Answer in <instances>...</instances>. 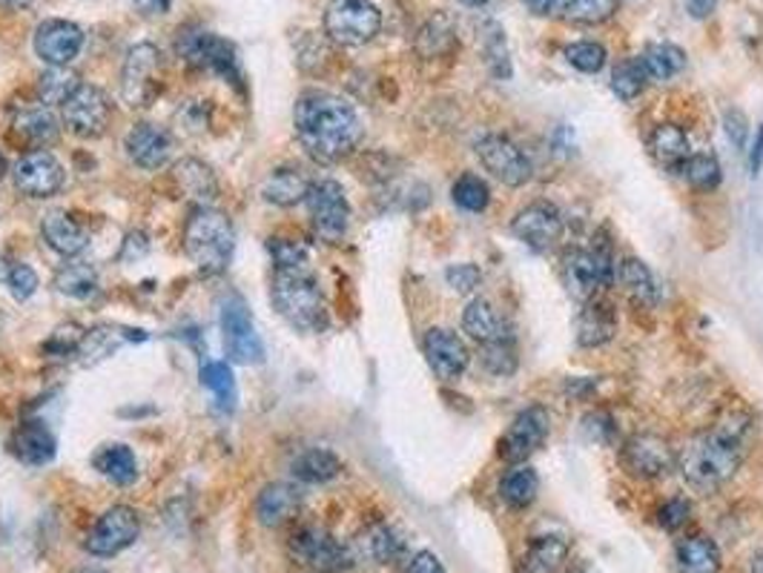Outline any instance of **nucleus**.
<instances>
[{
    "instance_id": "f257e3e1",
    "label": "nucleus",
    "mask_w": 763,
    "mask_h": 573,
    "mask_svg": "<svg viewBox=\"0 0 763 573\" xmlns=\"http://www.w3.org/2000/svg\"><path fill=\"white\" fill-rule=\"evenodd\" d=\"M294 124L305 153L319 164H336L360 147L362 121L345 98L331 92H305L296 101Z\"/></svg>"
},
{
    "instance_id": "f03ea898",
    "label": "nucleus",
    "mask_w": 763,
    "mask_h": 573,
    "mask_svg": "<svg viewBox=\"0 0 763 573\" xmlns=\"http://www.w3.org/2000/svg\"><path fill=\"white\" fill-rule=\"evenodd\" d=\"M749 422L741 413L718 422L712 430L689 441L681 456V471L686 485L697 493H715L738 473L747 456Z\"/></svg>"
},
{
    "instance_id": "7ed1b4c3",
    "label": "nucleus",
    "mask_w": 763,
    "mask_h": 573,
    "mask_svg": "<svg viewBox=\"0 0 763 573\" xmlns=\"http://www.w3.org/2000/svg\"><path fill=\"white\" fill-rule=\"evenodd\" d=\"M184 250L204 276H219L235 250L233 221L213 206H196L184 224Z\"/></svg>"
},
{
    "instance_id": "20e7f679",
    "label": "nucleus",
    "mask_w": 763,
    "mask_h": 573,
    "mask_svg": "<svg viewBox=\"0 0 763 573\" xmlns=\"http://www.w3.org/2000/svg\"><path fill=\"white\" fill-rule=\"evenodd\" d=\"M270 299L294 330L322 333L328 327V304L308 270H276L273 272Z\"/></svg>"
},
{
    "instance_id": "39448f33",
    "label": "nucleus",
    "mask_w": 763,
    "mask_h": 573,
    "mask_svg": "<svg viewBox=\"0 0 763 573\" xmlns=\"http://www.w3.org/2000/svg\"><path fill=\"white\" fill-rule=\"evenodd\" d=\"M382 30L374 0H331L324 9V35L339 46H365Z\"/></svg>"
},
{
    "instance_id": "423d86ee",
    "label": "nucleus",
    "mask_w": 763,
    "mask_h": 573,
    "mask_svg": "<svg viewBox=\"0 0 763 573\" xmlns=\"http://www.w3.org/2000/svg\"><path fill=\"white\" fill-rule=\"evenodd\" d=\"M305 204H308L310 210L313 233L322 238V241L339 244L347 236V227H351V204H347V195L339 181H333V178H319V181H313Z\"/></svg>"
},
{
    "instance_id": "0eeeda50",
    "label": "nucleus",
    "mask_w": 763,
    "mask_h": 573,
    "mask_svg": "<svg viewBox=\"0 0 763 573\" xmlns=\"http://www.w3.org/2000/svg\"><path fill=\"white\" fill-rule=\"evenodd\" d=\"M287 551H290L296 565L310 573H339L353 565L351 548H345L336 537H331L324 528H316V525L296 530Z\"/></svg>"
},
{
    "instance_id": "6e6552de",
    "label": "nucleus",
    "mask_w": 763,
    "mask_h": 573,
    "mask_svg": "<svg viewBox=\"0 0 763 573\" xmlns=\"http://www.w3.org/2000/svg\"><path fill=\"white\" fill-rule=\"evenodd\" d=\"M162 92V52L153 44H139L126 52L121 72V96L133 110H144Z\"/></svg>"
},
{
    "instance_id": "1a4fd4ad",
    "label": "nucleus",
    "mask_w": 763,
    "mask_h": 573,
    "mask_svg": "<svg viewBox=\"0 0 763 573\" xmlns=\"http://www.w3.org/2000/svg\"><path fill=\"white\" fill-rule=\"evenodd\" d=\"M221 336H224V350L235 364H262L265 361V341L258 336L247 304L239 295H230L228 302L221 304Z\"/></svg>"
},
{
    "instance_id": "9d476101",
    "label": "nucleus",
    "mask_w": 763,
    "mask_h": 573,
    "mask_svg": "<svg viewBox=\"0 0 763 573\" xmlns=\"http://www.w3.org/2000/svg\"><path fill=\"white\" fill-rule=\"evenodd\" d=\"M178 52H181L184 60L192 64V67L219 72L221 78H228L233 87L242 89V67H239L233 44L221 41L213 32H192V35H184L181 41H178Z\"/></svg>"
},
{
    "instance_id": "9b49d317",
    "label": "nucleus",
    "mask_w": 763,
    "mask_h": 573,
    "mask_svg": "<svg viewBox=\"0 0 763 573\" xmlns=\"http://www.w3.org/2000/svg\"><path fill=\"white\" fill-rule=\"evenodd\" d=\"M477 158L485 167V172L497 178L499 184L522 187L529 184L531 161L529 155L517 147L515 141L506 135H485L477 141Z\"/></svg>"
},
{
    "instance_id": "f8f14e48",
    "label": "nucleus",
    "mask_w": 763,
    "mask_h": 573,
    "mask_svg": "<svg viewBox=\"0 0 763 573\" xmlns=\"http://www.w3.org/2000/svg\"><path fill=\"white\" fill-rule=\"evenodd\" d=\"M112 119V103L107 92L98 87L81 83L73 98L64 103V124L78 138H101Z\"/></svg>"
},
{
    "instance_id": "ddd939ff",
    "label": "nucleus",
    "mask_w": 763,
    "mask_h": 573,
    "mask_svg": "<svg viewBox=\"0 0 763 573\" xmlns=\"http://www.w3.org/2000/svg\"><path fill=\"white\" fill-rule=\"evenodd\" d=\"M511 233L520 238L529 250L549 252L563 238V213L551 201H534L522 206L511 221Z\"/></svg>"
},
{
    "instance_id": "4468645a",
    "label": "nucleus",
    "mask_w": 763,
    "mask_h": 573,
    "mask_svg": "<svg viewBox=\"0 0 763 573\" xmlns=\"http://www.w3.org/2000/svg\"><path fill=\"white\" fill-rule=\"evenodd\" d=\"M141 519L133 507L115 505L87 533V551L92 557H115L139 539Z\"/></svg>"
},
{
    "instance_id": "2eb2a0df",
    "label": "nucleus",
    "mask_w": 763,
    "mask_h": 573,
    "mask_svg": "<svg viewBox=\"0 0 763 573\" xmlns=\"http://www.w3.org/2000/svg\"><path fill=\"white\" fill-rule=\"evenodd\" d=\"M551 419L545 407L531 405L526 411L517 413V419L506 430V436L499 439V456L511 464L526 462L534 450L543 448V441L549 439Z\"/></svg>"
},
{
    "instance_id": "dca6fc26",
    "label": "nucleus",
    "mask_w": 763,
    "mask_h": 573,
    "mask_svg": "<svg viewBox=\"0 0 763 573\" xmlns=\"http://www.w3.org/2000/svg\"><path fill=\"white\" fill-rule=\"evenodd\" d=\"M623 464L631 476L661 479L675 468V450L663 436L638 434L623 445Z\"/></svg>"
},
{
    "instance_id": "f3484780",
    "label": "nucleus",
    "mask_w": 763,
    "mask_h": 573,
    "mask_svg": "<svg viewBox=\"0 0 763 573\" xmlns=\"http://www.w3.org/2000/svg\"><path fill=\"white\" fill-rule=\"evenodd\" d=\"M422 350H425L428 368L442 382H456L471 364V353L463 338L456 336L454 330H445V327L428 330L425 338H422Z\"/></svg>"
},
{
    "instance_id": "a211bd4d",
    "label": "nucleus",
    "mask_w": 763,
    "mask_h": 573,
    "mask_svg": "<svg viewBox=\"0 0 763 573\" xmlns=\"http://www.w3.org/2000/svg\"><path fill=\"white\" fill-rule=\"evenodd\" d=\"M15 187L30 199H49L64 187V167L46 149H32L15 164Z\"/></svg>"
},
{
    "instance_id": "6ab92c4d",
    "label": "nucleus",
    "mask_w": 763,
    "mask_h": 573,
    "mask_svg": "<svg viewBox=\"0 0 763 573\" xmlns=\"http://www.w3.org/2000/svg\"><path fill=\"white\" fill-rule=\"evenodd\" d=\"M560 279H563L565 293L572 295L574 302H591L602 286L595 252L583 250V247H565L560 252Z\"/></svg>"
},
{
    "instance_id": "aec40b11",
    "label": "nucleus",
    "mask_w": 763,
    "mask_h": 573,
    "mask_svg": "<svg viewBox=\"0 0 763 573\" xmlns=\"http://www.w3.org/2000/svg\"><path fill=\"white\" fill-rule=\"evenodd\" d=\"M84 46V32L73 21H44L35 32L37 58L49 67H69Z\"/></svg>"
},
{
    "instance_id": "412c9836",
    "label": "nucleus",
    "mask_w": 763,
    "mask_h": 573,
    "mask_svg": "<svg viewBox=\"0 0 763 573\" xmlns=\"http://www.w3.org/2000/svg\"><path fill=\"white\" fill-rule=\"evenodd\" d=\"M126 155L139 164L141 169L155 172L169 161L173 155V135L158 124H135L124 138Z\"/></svg>"
},
{
    "instance_id": "4be33fe9",
    "label": "nucleus",
    "mask_w": 763,
    "mask_h": 573,
    "mask_svg": "<svg viewBox=\"0 0 763 573\" xmlns=\"http://www.w3.org/2000/svg\"><path fill=\"white\" fill-rule=\"evenodd\" d=\"M55 450H58V441L44 422H23L9 436V453L21 459L23 464H32V468L52 462Z\"/></svg>"
},
{
    "instance_id": "5701e85b",
    "label": "nucleus",
    "mask_w": 763,
    "mask_h": 573,
    "mask_svg": "<svg viewBox=\"0 0 763 573\" xmlns=\"http://www.w3.org/2000/svg\"><path fill=\"white\" fill-rule=\"evenodd\" d=\"M41 236H44V241L49 244L52 250L64 258L78 256V252L87 250L89 244L87 229H84L73 215L64 213V210H49V213L44 215V221H41Z\"/></svg>"
},
{
    "instance_id": "b1692460",
    "label": "nucleus",
    "mask_w": 763,
    "mask_h": 573,
    "mask_svg": "<svg viewBox=\"0 0 763 573\" xmlns=\"http://www.w3.org/2000/svg\"><path fill=\"white\" fill-rule=\"evenodd\" d=\"M615 281L620 284V290L629 295L631 302L640 304V307L649 310L661 302V286H657V279H654L652 270H649L640 258L634 256L620 258V261H617Z\"/></svg>"
},
{
    "instance_id": "393cba45",
    "label": "nucleus",
    "mask_w": 763,
    "mask_h": 573,
    "mask_svg": "<svg viewBox=\"0 0 763 573\" xmlns=\"http://www.w3.org/2000/svg\"><path fill=\"white\" fill-rule=\"evenodd\" d=\"M299 505L301 496L294 485H285V482L267 485L256 499L258 523L265 525V528H281V525L290 523L299 514Z\"/></svg>"
},
{
    "instance_id": "a878e982",
    "label": "nucleus",
    "mask_w": 763,
    "mask_h": 573,
    "mask_svg": "<svg viewBox=\"0 0 763 573\" xmlns=\"http://www.w3.org/2000/svg\"><path fill=\"white\" fill-rule=\"evenodd\" d=\"M649 153L663 169L668 172H683L686 161L692 158L689 138L683 133L681 126L675 124H661L654 126L652 135H649Z\"/></svg>"
},
{
    "instance_id": "bb28decb",
    "label": "nucleus",
    "mask_w": 763,
    "mask_h": 573,
    "mask_svg": "<svg viewBox=\"0 0 763 573\" xmlns=\"http://www.w3.org/2000/svg\"><path fill=\"white\" fill-rule=\"evenodd\" d=\"M463 330L468 333L474 341H479V345H494V341L511 338L508 336L506 318L499 316V310L494 307L488 299H474V302L465 304Z\"/></svg>"
},
{
    "instance_id": "cd10ccee",
    "label": "nucleus",
    "mask_w": 763,
    "mask_h": 573,
    "mask_svg": "<svg viewBox=\"0 0 763 573\" xmlns=\"http://www.w3.org/2000/svg\"><path fill=\"white\" fill-rule=\"evenodd\" d=\"M638 64L643 69L649 81L663 83L672 81L686 69V52L677 44H668V41H657V44H649L646 49L638 55Z\"/></svg>"
},
{
    "instance_id": "c85d7f7f",
    "label": "nucleus",
    "mask_w": 763,
    "mask_h": 573,
    "mask_svg": "<svg viewBox=\"0 0 763 573\" xmlns=\"http://www.w3.org/2000/svg\"><path fill=\"white\" fill-rule=\"evenodd\" d=\"M617 333V316L611 304L606 302H586L577 318V345L580 347H600L611 341Z\"/></svg>"
},
{
    "instance_id": "c756f323",
    "label": "nucleus",
    "mask_w": 763,
    "mask_h": 573,
    "mask_svg": "<svg viewBox=\"0 0 763 573\" xmlns=\"http://www.w3.org/2000/svg\"><path fill=\"white\" fill-rule=\"evenodd\" d=\"M173 178H176L178 190L187 195L190 201H196V206H210V201L219 195V184H215L213 169L207 164L196 161V158H184L173 169Z\"/></svg>"
},
{
    "instance_id": "7c9ffc66",
    "label": "nucleus",
    "mask_w": 763,
    "mask_h": 573,
    "mask_svg": "<svg viewBox=\"0 0 763 573\" xmlns=\"http://www.w3.org/2000/svg\"><path fill=\"white\" fill-rule=\"evenodd\" d=\"M58 119L52 115L46 103H35V106H23L15 115V133L21 135L26 144L44 149L52 141H58Z\"/></svg>"
},
{
    "instance_id": "2f4dec72",
    "label": "nucleus",
    "mask_w": 763,
    "mask_h": 573,
    "mask_svg": "<svg viewBox=\"0 0 763 573\" xmlns=\"http://www.w3.org/2000/svg\"><path fill=\"white\" fill-rule=\"evenodd\" d=\"M565 559H568V539L545 533L529 544L517 573H557L565 565Z\"/></svg>"
},
{
    "instance_id": "473e14b6",
    "label": "nucleus",
    "mask_w": 763,
    "mask_h": 573,
    "mask_svg": "<svg viewBox=\"0 0 763 573\" xmlns=\"http://www.w3.org/2000/svg\"><path fill=\"white\" fill-rule=\"evenodd\" d=\"M677 571L681 573H718L720 571V551L718 544L704 533H692V537L677 542Z\"/></svg>"
},
{
    "instance_id": "72a5a7b5",
    "label": "nucleus",
    "mask_w": 763,
    "mask_h": 573,
    "mask_svg": "<svg viewBox=\"0 0 763 573\" xmlns=\"http://www.w3.org/2000/svg\"><path fill=\"white\" fill-rule=\"evenodd\" d=\"M92 464L103 479H110L112 485H133L139 479V459L126 445H103L96 456H92Z\"/></svg>"
},
{
    "instance_id": "f704fd0d",
    "label": "nucleus",
    "mask_w": 763,
    "mask_h": 573,
    "mask_svg": "<svg viewBox=\"0 0 763 573\" xmlns=\"http://www.w3.org/2000/svg\"><path fill=\"white\" fill-rule=\"evenodd\" d=\"M310 184H313V181H310L301 169L281 167L276 169V172H270V178H267L265 187H262V195H265V201H270V204L276 206H294L308 199Z\"/></svg>"
},
{
    "instance_id": "c9c22d12",
    "label": "nucleus",
    "mask_w": 763,
    "mask_h": 573,
    "mask_svg": "<svg viewBox=\"0 0 763 573\" xmlns=\"http://www.w3.org/2000/svg\"><path fill=\"white\" fill-rule=\"evenodd\" d=\"M147 333L144 330H115V327H96V330L84 333L81 347H78V356H84V364H96V361L107 359L124 345V341H144Z\"/></svg>"
},
{
    "instance_id": "e433bc0d",
    "label": "nucleus",
    "mask_w": 763,
    "mask_h": 573,
    "mask_svg": "<svg viewBox=\"0 0 763 573\" xmlns=\"http://www.w3.org/2000/svg\"><path fill=\"white\" fill-rule=\"evenodd\" d=\"M360 553L374 565H394L405 553V542L388 525H371L360 537Z\"/></svg>"
},
{
    "instance_id": "4c0bfd02",
    "label": "nucleus",
    "mask_w": 763,
    "mask_h": 573,
    "mask_svg": "<svg viewBox=\"0 0 763 573\" xmlns=\"http://www.w3.org/2000/svg\"><path fill=\"white\" fill-rule=\"evenodd\" d=\"M339 471H342L339 456L324 448L305 450V453L296 456L294 462V476L299 482H305V485H324V482L336 479Z\"/></svg>"
},
{
    "instance_id": "58836bf2",
    "label": "nucleus",
    "mask_w": 763,
    "mask_h": 573,
    "mask_svg": "<svg viewBox=\"0 0 763 573\" xmlns=\"http://www.w3.org/2000/svg\"><path fill=\"white\" fill-rule=\"evenodd\" d=\"M537 487H540V479L531 471L529 464H517L506 476L499 479V499L506 502L508 507H529L537 499Z\"/></svg>"
},
{
    "instance_id": "ea45409f",
    "label": "nucleus",
    "mask_w": 763,
    "mask_h": 573,
    "mask_svg": "<svg viewBox=\"0 0 763 573\" xmlns=\"http://www.w3.org/2000/svg\"><path fill=\"white\" fill-rule=\"evenodd\" d=\"M620 0H560L557 15L568 23H583V26H597L615 18Z\"/></svg>"
},
{
    "instance_id": "a19ab883",
    "label": "nucleus",
    "mask_w": 763,
    "mask_h": 573,
    "mask_svg": "<svg viewBox=\"0 0 763 573\" xmlns=\"http://www.w3.org/2000/svg\"><path fill=\"white\" fill-rule=\"evenodd\" d=\"M55 290L69 299H89L98 293V272L84 261L64 265L55 272Z\"/></svg>"
},
{
    "instance_id": "79ce46f5",
    "label": "nucleus",
    "mask_w": 763,
    "mask_h": 573,
    "mask_svg": "<svg viewBox=\"0 0 763 573\" xmlns=\"http://www.w3.org/2000/svg\"><path fill=\"white\" fill-rule=\"evenodd\" d=\"M78 87H81L78 72H73L69 67H49L41 75V81H37V98L46 106H55V103L64 106Z\"/></svg>"
},
{
    "instance_id": "37998d69",
    "label": "nucleus",
    "mask_w": 763,
    "mask_h": 573,
    "mask_svg": "<svg viewBox=\"0 0 763 573\" xmlns=\"http://www.w3.org/2000/svg\"><path fill=\"white\" fill-rule=\"evenodd\" d=\"M201 384L213 393L221 411L233 413L239 393H235V379L228 361H207L201 368Z\"/></svg>"
},
{
    "instance_id": "c03bdc74",
    "label": "nucleus",
    "mask_w": 763,
    "mask_h": 573,
    "mask_svg": "<svg viewBox=\"0 0 763 573\" xmlns=\"http://www.w3.org/2000/svg\"><path fill=\"white\" fill-rule=\"evenodd\" d=\"M451 195H454V204L465 213H483L491 204V190L474 172H465V176L456 178L454 187H451Z\"/></svg>"
},
{
    "instance_id": "a18cd8bd",
    "label": "nucleus",
    "mask_w": 763,
    "mask_h": 573,
    "mask_svg": "<svg viewBox=\"0 0 763 573\" xmlns=\"http://www.w3.org/2000/svg\"><path fill=\"white\" fill-rule=\"evenodd\" d=\"M683 176L697 192H715L723 181V169H720V161L715 155L695 153L683 167Z\"/></svg>"
},
{
    "instance_id": "49530a36",
    "label": "nucleus",
    "mask_w": 763,
    "mask_h": 573,
    "mask_svg": "<svg viewBox=\"0 0 763 573\" xmlns=\"http://www.w3.org/2000/svg\"><path fill=\"white\" fill-rule=\"evenodd\" d=\"M451 44H454V23H451L449 15H433L417 37V49L428 58H436L442 52H449Z\"/></svg>"
},
{
    "instance_id": "de8ad7c7",
    "label": "nucleus",
    "mask_w": 763,
    "mask_h": 573,
    "mask_svg": "<svg viewBox=\"0 0 763 573\" xmlns=\"http://www.w3.org/2000/svg\"><path fill=\"white\" fill-rule=\"evenodd\" d=\"M563 58L568 60V67H574L583 75H597L606 60H609V52L606 46L597 44V41H574L563 49Z\"/></svg>"
},
{
    "instance_id": "09e8293b",
    "label": "nucleus",
    "mask_w": 763,
    "mask_h": 573,
    "mask_svg": "<svg viewBox=\"0 0 763 573\" xmlns=\"http://www.w3.org/2000/svg\"><path fill=\"white\" fill-rule=\"evenodd\" d=\"M649 78L640 69L638 58L620 60L615 69H611V92H615L620 101H634V98L646 89Z\"/></svg>"
},
{
    "instance_id": "8fccbe9b",
    "label": "nucleus",
    "mask_w": 763,
    "mask_h": 573,
    "mask_svg": "<svg viewBox=\"0 0 763 573\" xmlns=\"http://www.w3.org/2000/svg\"><path fill=\"white\" fill-rule=\"evenodd\" d=\"M267 250L276 261V270H308L310 250L299 238H270Z\"/></svg>"
},
{
    "instance_id": "3c124183",
    "label": "nucleus",
    "mask_w": 763,
    "mask_h": 573,
    "mask_svg": "<svg viewBox=\"0 0 763 573\" xmlns=\"http://www.w3.org/2000/svg\"><path fill=\"white\" fill-rule=\"evenodd\" d=\"M483 368L494 375H511L517 370V347L511 338L483 345Z\"/></svg>"
},
{
    "instance_id": "603ef678",
    "label": "nucleus",
    "mask_w": 763,
    "mask_h": 573,
    "mask_svg": "<svg viewBox=\"0 0 763 573\" xmlns=\"http://www.w3.org/2000/svg\"><path fill=\"white\" fill-rule=\"evenodd\" d=\"M689 516H692V505L689 499H683V496H675V499L663 502V505L657 507V525H661L663 530H668V533L681 530L683 525L689 523Z\"/></svg>"
},
{
    "instance_id": "864d4df0",
    "label": "nucleus",
    "mask_w": 763,
    "mask_h": 573,
    "mask_svg": "<svg viewBox=\"0 0 763 573\" xmlns=\"http://www.w3.org/2000/svg\"><path fill=\"white\" fill-rule=\"evenodd\" d=\"M445 279L460 295H471L483 286V270L477 265H451L445 270Z\"/></svg>"
},
{
    "instance_id": "5fc2aeb1",
    "label": "nucleus",
    "mask_w": 763,
    "mask_h": 573,
    "mask_svg": "<svg viewBox=\"0 0 763 573\" xmlns=\"http://www.w3.org/2000/svg\"><path fill=\"white\" fill-rule=\"evenodd\" d=\"M9 290H12V295H15L18 302H26V299H32L37 290V272L32 270L30 265H15L12 270H9Z\"/></svg>"
},
{
    "instance_id": "6e6d98bb",
    "label": "nucleus",
    "mask_w": 763,
    "mask_h": 573,
    "mask_svg": "<svg viewBox=\"0 0 763 573\" xmlns=\"http://www.w3.org/2000/svg\"><path fill=\"white\" fill-rule=\"evenodd\" d=\"M723 133H727L729 144H732L734 149L747 147V141H749L747 115H743L741 110H729L727 115H723Z\"/></svg>"
},
{
    "instance_id": "4d7b16f0",
    "label": "nucleus",
    "mask_w": 763,
    "mask_h": 573,
    "mask_svg": "<svg viewBox=\"0 0 763 573\" xmlns=\"http://www.w3.org/2000/svg\"><path fill=\"white\" fill-rule=\"evenodd\" d=\"M405 573H445V568H442V562L436 559V553L419 551L413 553V559L408 562V568H405Z\"/></svg>"
},
{
    "instance_id": "13d9d810",
    "label": "nucleus",
    "mask_w": 763,
    "mask_h": 573,
    "mask_svg": "<svg viewBox=\"0 0 763 573\" xmlns=\"http://www.w3.org/2000/svg\"><path fill=\"white\" fill-rule=\"evenodd\" d=\"M169 3L173 0H133V7L139 9L144 18H155V15H167Z\"/></svg>"
},
{
    "instance_id": "bf43d9fd",
    "label": "nucleus",
    "mask_w": 763,
    "mask_h": 573,
    "mask_svg": "<svg viewBox=\"0 0 763 573\" xmlns=\"http://www.w3.org/2000/svg\"><path fill=\"white\" fill-rule=\"evenodd\" d=\"M761 167H763V124L758 126L755 141H752V155H749V169H752V176H761Z\"/></svg>"
},
{
    "instance_id": "052dcab7",
    "label": "nucleus",
    "mask_w": 763,
    "mask_h": 573,
    "mask_svg": "<svg viewBox=\"0 0 763 573\" xmlns=\"http://www.w3.org/2000/svg\"><path fill=\"white\" fill-rule=\"evenodd\" d=\"M686 9H689L692 18L704 21V18H709L718 9V0H686Z\"/></svg>"
},
{
    "instance_id": "680f3d73",
    "label": "nucleus",
    "mask_w": 763,
    "mask_h": 573,
    "mask_svg": "<svg viewBox=\"0 0 763 573\" xmlns=\"http://www.w3.org/2000/svg\"><path fill=\"white\" fill-rule=\"evenodd\" d=\"M531 15H557L560 0H522Z\"/></svg>"
},
{
    "instance_id": "e2e57ef3",
    "label": "nucleus",
    "mask_w": 763,
    "mask_h": 573,
    "mask_svg": "<svg viewBox=\"0 0 763 573\" xmlns=\"http://www.w3.org/2000/svg\"><path fill=\"white\" fill-rule=\"evenodd\" d=\"M749 573H763V548L755 553V559H752V568H749Z\"/></svg>"
},
{
    "instance_id": "0e129e2a",
    "label": "nucleus",
    "mask_w": 763,
    "mask_h": 573,
    "mask_svg": "<svg viewBox=\"0 0 763 573\" xmlns=\"http://www.w3.org/2000/svg\"><path fill=\"white\" fill-rule=\"evenodd\" d=\"M32 0H0V7H9V9H23L30 7Z\"/></svg>"
},
{
    "instance_id": "69168bd1",
    "label": "nucleus",
    "mask_w": 763,
    "mask_h": 573,
    "mask_svg": "<svg viewBox=\"0 0 763 573\" xmlns=\"http://www.w3.org/2000/svg\"><path fill=\"white\" fill-rule=\"evenodd\" d=\"M460 3H465V7H485V3H491V0H460Z\"/></svg>"
},
{
    "instance_id": "338daca9",
    "label": "nucleus",
    "mask_w": 763,
    "mask_h": 573,
    "mask_svg": "<svg viewBox=\"0 0 763 573\" xmlns=\"http://www.w3.org/2000/svg\"><path fill=\"white\" fill-rule=\"evenodd\" d=\"M568 573H588V571H580V568H574V571H568Z\"/></svg>"
}]
</instances>
